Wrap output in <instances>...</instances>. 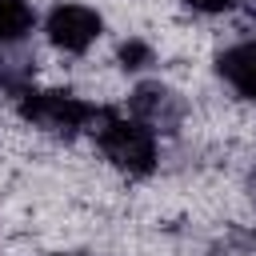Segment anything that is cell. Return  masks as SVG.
Masks as SVG:
<instances>
[{
	"instance_id": "obj_4",
	"label": "cell",
	"mask_w": 256,
	"mask_h": 256,
	"mask_svg": "<svg viewBox=\"0 0 256 256\" xmlns=\"http://www.w3.org/2000/svg\"><path fill=\"white\" fill-rule=\"evenodd\" d=\"M104 32V16L88 4H56L44 20V36L52 48H60L64 56H84Z\"/></svg>"
},
{
	"instance_id": "obj_6",
	"label": "cell",
	"mask_w": 256,
	"mask_h": 256,
	"mask_svg": "<svg viewBox=\"0 0 256 256\" xmlns=\"http://www.w3.org/2000/svg\"><path fill=\"white\" fill-rule=\"evenodd\" d=\"M32 28H36V12L28 0H0V48L24 44Z\"/></svg>"
},
{
	"instance_id": "obj_9",
	"label": "cell",
	"mask_w": 256,
	"mask_h": 256,
	"mask_svg": "<svg viewBox=\"0 0 256 256\" xmlns=\"http://www.w3.org/2000/svg\"><path fill=\"white\" fill-rule=\"evenodd\" d=\"M252 200H256V172H252Z\"/></svg>"
},
{
	"instance_id": "obj_10",
	"label": "cell",
	"mask_w": 256,
	"mask_h": 256,
	"mask_svg": "<svg viewBox=\"0 0 256 256\" xmlns=\"http://www.w3.org/2000/svg\"><path fill=\"white\" fill-rule=\"evenodd\" d=\"M60 256H76V252H60Z\"/></svg>"
},
{
	"instance_id": "obj_3",
	"label": "cell",
	"mask_w": 256,
	"mask_h": 256,
	"mask_svg": "<svg viewBox=\"0 0 256 256\" xmlns=\"http://www.w3.org/2000/svg\"><path fill=\"white\" fill-rule=\"evenodd\" d=\"M128 116L140 120V124H144L148 132H156V136H172V132H180L184 120H188V100H184L176 88L160 84V80H144V84H136V88L128 92Z\"/></svg>"
},
{
	"instance_id": "obj_7",
	"label": "cell",
	"mask_w": 256,
	"mask_h": 256,
	"mask_svg": "<svg viewBox=\"0 0 256 256\" xmlns=\"http://www.w3.org/2000/svg\"><path fill=\"white\" fill-rule=\"evenodd\" d=\"M116 60H120V68H128V72H144L148 64H156V48H152L148 40H140V36H128V40H120Z\"/></svg>"
},
{
	"instance_id": "obj_8",
	"label": "cell",
	"mask_w": 256,
	"mask_h": 256,
	"mask_svg": "<svg viewBox=\"0 0 256 256\" xmlns=\"http://www.w3.org/2000/svg\"><path fill=\"white\" fill-rule=\"evenodd\" d=\"M192 12H200V16H220V12H232L240 0H184Z\"/></svg>"
},
{
	"instance_id": "obj_5",
	"label": "cell",
	"mask_w": 256,
	"mask_h": 256,
	"mask_svg": "<svg viewBox=\"0 0 256 256\" xmlns=\"http://www.w3.org/2000/svg\"><path fill=\"white\" fill-rule=\"evenodd\" d=\"M216 72L220 80L248 104H256V36L240 40V44H228L220 56H216Z\"/></svg>"
},
{
	"instance_id": "obj_2",
	"label": "cell",
	"mask_w": 256,
	"mask_h": 256,
	"mask_svg": "<svg viewBox=\"0 0 256 256\" xmlns=\"http://www.w3.org/2000/svg\"><path fill=\"white\" fill-rule=\"evenodd\" d=\"M16 112L24 124H32L48 136H76V132H92L100 104H92L68 88H24L16 96Z\"/></svg>"
},
{
	"instance_id": "obj_1",
	"label": "cell",
	"mask_w": 256,
	"mask_h": 256,
	"mask_svg": "<svg viewBox=\"0 0 256 256\" xmlns=\"http://www.w3.org/2000/svg\"><path fill=\"white\" fill-rule=\"evenodd\" d=\"M92 140H96L100 156L112 168H120L124 176H152L160 164V136L148 132L140 120H132L128 112L100 104L96 124H92Z\"/></svg>"
}]
</instances>
